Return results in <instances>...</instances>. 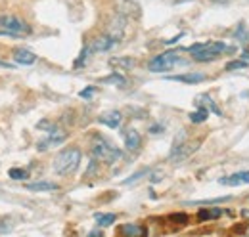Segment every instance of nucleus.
Listing matches in <instances>:
<instances>
[{
	"label": "nucleus",
	"mask_w": 249,
	"mask_h": 237,
	"mask_svg": "<svg viewBox=\"0 0 249 237\" xmlns=\"http://www.w3.org/2000/svg\"><path fill=\"white\" fill-rule=\"evenodd\" d=\"M81 163V151L77 148H67L63 149L62 153L56 155L54 159V170L60 176H69L79 169Z\"/></svg>",
	"instance_id": "f257e3e1"
},
{
	"label": "nucleus",
	"mask_w": 249,
	"mask_h": 237,
	"mask_svg": "<svg viewBox=\"0 0 249 237\" xmlns=\"http://www.w3.org/2000/svg\"><path fill=\"white\" fill-rule=\"evenodd\" d=\"M190 52L196 61H211V59H217L224 52H232V48L226 46L224 42H205V44L190 46Z\"/></svg>",
	"instance_id": "f03ea898"
},
{
	"label": "nucleus",
	"mask_w": 249,
	"mask_h": 237,
	"mask_svg": "<svg viewBox=\"0 0 249 237\" xmlns=\"http://www.w3.org/2000/svg\"><path fill=\"white\" fill-rule=\"evenodd\" d=\"M92 155L94 159H98V161H102L106 165H113L121 157V151L117 148H113L111 144H107L104 138L96 136L92 142Z\"/></svg>",
	"instance_id": "7ed1b4c3"
},
{
	"label": "nucleus",
	"mask_w": 249,
	"mask_h": 237,
	"mask_svg": "<svg viewBox=\"0 0 249 237\" xmlns=\"http://www.w3.org/2000/svg\"><path fill=\"white\" fill-rule=\"evenodd\" d=\"M0 29H2L0 34H14V36H21V34L31 33V27L23 19H19L16 16H10V14L0 16Z\"/></svg>",
	"instance_id": "20e7f679"
},
{
	"label": "nucleus",
	"mask_w": 249,
	"mask_h": 237,
	"mask_svg": "<svg viewBox=\"0 0 249 237\" xmlns=\"http://www.w3.org/2000/svg\"><path fill=\"white\" fill-rule=\"evenodd\" d=\"M178 63H184V59H180V56L177 52H165L161 56H156V58L150 61V71L154 73H163V71H171L175 65Z\"/></svg>",
	"instance_id": "39448f33"
},
{
	"label": "nucleus",
	"mask_w": 249,
	"mask_h": 237,
	"mask_svg": "<svg viewBox=\"0 0 249 237\" xmlns=\"http://www.w3.org/2000/svg\"><path fill=\"white\" fill-rule=\"evenodd\" d=\"M197 146H199V140H196V142H184V134H182V138L175 142V146H173V151H171L169 159H171V161H175V163H180V161L188 159V157L197 149Z\"/></svg>",
	"instance_id": "423d86ee"
},
{
	"label": "nucleus",
	"mask_w": 249,
	"mask_h": 237,
	"mask_svg": "<svg viewBox=\"0 0 249 237\" xmlns=\"http://www.w3.org/2000/svg\"><path fill=\"white\" fill-rule=\"evenodd\" d=\"M115 14L123 16L126 19H138L140 17V6L134 0H117L115 2Z\"/></svg>",
	"instance_id": "0eeeda50"
},
{
	"label": "nucleus",
	"mask_w": 249,
	"mask_h": 237,
	"mask_svg": "<svg viewBox=\"0 0 249 237\" xmlns=\"http://www.w3.org/2000/svg\"><path fill=\"white\" fill-rule=\"evenodd\" d=\"M126 23V17H123V16H115L111 21H109V25H107V34L115 40V42H119V40H123V36H124V25Z\"/></svg>",
	"instance_id": "6e6552de"
},
{
	"label": "nucleus",
	"mask_w": 249,
	"mask_h": 237,
	"mask_svg": "<svg viewBox=\"0 0 249 237\" xmlns=\"http://www.w3.org/2000/svg\"><path fill=\"white\" fill-rule=\"evenodd\" d=\"M65 138H67V134L63 130H50V136L46 140L38 142V151H46V149L54 148V146H60Z\"/></svg>",
	"instance_id": "1a4fd4ad"
},
{
	"label": "nucleus",
	"mask_w": 249,
	"mask_h": 237,
	"mask_svg": "<svg viewBox=\"0 0 249 237\" xmlns=\"http://www.w3.org/2000/svg\"><path fill=\"white\" fill-rule=\"evenodd\" d=\"M98 120H100L102 124L109 126V128H119L121 122H123V115H121L119 111H106V113L100 115Z\"/></svg>",
	"instance_id": "9d476101"
},
{
	"label": "nucleus",
	"mask_w": 249,
	"mask_h": 237,
	"mask_svg": "<svg viewBox=\"0 0 249 237\" xmlns=\"http://www.w3.org/2000/svg\"><path fill=\"white\" fill-rule=\"evenodd\" d=\"M115 44H117V42H115V40H113V38H111V36L106 33V34H102V36H98V38L94 40L92 48H90V50H92V52H106V50L113 48Z\"/></svg>",
	"instance_id": "9b49d317"
},
{
	"label": "nucleus",
	"mask_w": 249,
	"mask_h": 237,
	"mask_svg": "<svg viewBox=\"0 0 249 237\" xmlns=\"http://www.w3.org/2000/svg\"><path fill=\"white\" fill-rule=\"evenodd\" d=\"M124 146H126L128 151H136V149L142 146V138H140V134L134 128L124 130Z\"/></svg>",
	"instance_id": "f8f14e48"
},
{
	"label": "nucleus",
	"mask_w": 249,
	"mask_h": 237,
	"mask_svg": "<svg viewBox=\"0 0 249 237\" xmlns=\"http://www.w3.org/2000/svg\"><path fill=\"white\" fill-rule=\"evenodd\" d=\"M207 77L201 75V73H186V75H175V77H169V81H177V83H186V85H197V83H203Z\"/></svg>",
	"instance_id": "ddd939ff"
},
{
	"label": "nucleus",
	"mask_w": 249,
	"mask_h": 237,
	"mask_svg": "<svg viewBox=\"0 0 249 237\" xmlns=\"http://www.w3.org/2000/svg\"><path fill=\"white\" fill-rule=\"evenodd\" d=\"M218 182L222 186H244V184H249V172H236L232 176L220 178Z\"/></svg>",
	"instance_id": "4468645a"
},
{
	"label": "nucleus",
	"mask_w": 249,
	"mask_h": 237,
	"mask_svg": "<svg viewBox=\"0 0 249 237\" xmlns=\"http://www.w3.org/2000/svg\"><path fill=\"white\" fill-rule=\"evenodd\" d=\"M196 105L197 107H205L209 113H215V115H220V109H218L217 105L213 103V100L207 96V94H199L197 98H196Z\"/></svg>",
	"instance_id": "2eb2a0df"
},
{
	"label": "nucleus",
	"mask_w": 249,
	"mask_h": 237,
	"mask_svg": "<svg viewBox=\"0 0 249 237\" xmlns=\"http://www.w3.org/2000/svg\"><path fill=\"white\" fill-rule=\"evenodd\" d=\"M14 59L18 61V63H21V65H33L35 61H36V56L33 54V52H29V50H16L14 52Z\"/></svg>",
	"instance_id": "dca6fc26"
},
{
	"label": "nucleus",
	"mask_w": 249,
	"mask_h": 237,
	"mask_svg": "<svg viewBox=\"0 0 249 237\" xmlns=\"http://www.w3.org/2000/svg\"><path fill=\"white\" fill-rule=\"evenodd\" d=\"M224 214V208H201L197 218L199 220H217Z\"/></svg>",
	"instance_id": "f3484780"
},
{
	"label": "nucleus",
	"mask_w": 249,
	"mask_h": 237,
	"mask_svg": "<svg viewBox=\"0 0 249 237\" xmlns=\"http://www.w3.org/2000/svg\"><path fill=\"white\" fill-rule=\"evenodd\" d=\"M29 191H54L58 189V184L54 182H35V184H27Z\"/></svg>",
	"instance_id": "a211bd4d"
},
{
	"label": "nucleus",
	"mask_w": 249,
	"mask_h": 237,
	"mask_svg": "<svg viewBox=\"0 0 249 237\" xmlns=\"http://www.w3.org/2000/svg\"><path fill=\"white\" fill-rule=\"evenodd\" d=\"M121 234L128 237H140V236H146V230L140 228V226H136V224H124L123 228H121Z\"/></svg>",
	"instance_id": "6ab92c4d"
},
{
	"label": "nucleus",
	"mask_w": 249,
	"mask_h": 237,
	"mask_svg": "<svg viewBox=\"0 0 249 237\" xmlns=\"http://www.w3.org/2000/svg\"><path fill=\"white\" fill-rule=\"evenodd\" d=\"M134 59L132 58H111L109 59V65L111 67H123V69H130V67H134Z\"/></svg>",
	"instance_id": "aec40b11"
},
{
	"label": "nucleus",
	"mask_w": 249,
	"mask_h": 237,
	"mask_svg": "<svg viewBox=\"0 0 249 237\" xmlns=\"http://www.w3.org/2000/svg\"><path fill=\"white\" fill-rule=\"evenodd\" d=\"M96 222H98V226L107 228L115 222V214H96Z\"/></svg>",
	"instance_id": "412c9836"
},
{
	"label": "nucleus",
	"mask_w": 249,
	"mask_h": 237,
	"mask_svg": "<svg viewBox=\"0 0 249 237\" xmlns=\"http://www.w3.org/2000/svg\"><path fill=\"white\" fill-rule=\"evenodd\" d=\"M207 117H209V111H207L205 107H199L197 111H194V113L190 115V120H192V122H203Z\"/></svg>",
	"instance_id": "4be33fe9"
},
{
	"label": "nucleus",
	"mask_w": 249,
	"mask_h": 237,
	"mask_svg": "<svg viewBox=\"0 0 249 237\" xmlns=\"http://www.w3.org/2000/svg\"><path fill=\"white\" fill-rule=\"evenodd\" d=\"M10 178L12 180H25V178L29 176V172L27 170H23V169H10Z\"/></svg>",
	"instance_id": "5701e85b"
},
{
	"label": "nucleus",
	"mask_w": 249,
	"mask_h": 237,
	"mask_svg": "<svg viewBox=\"0 0 249 237\" xmlns=\"http://www.w3.org/2000/svg\"><path fill=\"white\" fill-rule=\"evenodd\" d=\"M104 83H111V85H119L121 88H123L124 85H126V81H124V77H121V75H117V73H113L111 77H107V79H104Z\"/></svg>",
	"instance_id": "b1692460"
},
{
	"label": "nucleus",
	"mask_w": 249,
	"mask_h": 237,
	"mask_svg": "<svg viewBox=\"0 0 249 237\" xmlns=\"http://www.w3.org/2000/svg\"><path fill=\"white\" fill-rule=\"evenodd\" d=\"M236 38H242V42H249V33H246V25L244 23H240L238 25V29H236Z\"/></svg>",
	"instance_id": "393cba45"
},
{
	"label": "nucleus",
	"mask_w": 249,
	"mask_h": 237,
	"mask_svg": "<svg viewBox=\"0 0 249 237\" xmlns=\"http://www.w3.org/2000/svg\"><path fill=\"white\" fill-rule=\"evenodd\" d=\"M248 63L244 61V59H236V61H230L228 65H226V71H238V69H244Z\"/></svg>",
	"instance_id": "a878e982"
},
{
	"label": "nucleus",
	"mask_w": 249,
	"mask_h": 237,
	"mask_svg": "<svg viewBox=\"0 0 249 237\" xmlns=\"http://www.w3.org/2000/svg\"><path fill=\"white\" fill-rule=\"evenodd\" d=\"M146 174H148V170H140V172H136L134 176H130V178H128V180H124L123 184H124V186H128V184H134V182H138L140 178H142V176H146Z\"/></svg>",
	"instance_id": "bb28decb"
},
{
	"label": "nucleus",
	"mask_w": 249,
	"mask_h": 237,
	"mask_svg": "<svg viewBox=\"0 0 249 237\" xmlns=\"http://www.w3.org/2000/svg\"><path fill=\"white\" fill-rule=\"evenodd\" d=\"M92 92H94V88L83 90V92H81V98H90V96H92Z\"/></svg>",
	"instance_id": "cd10ccee"
},
{
	"label": "nucleus",
	"mask_w": 249,
	"mask_h": 237,
	"mask_svg": "<svg viewBox=\"0 0 249 237\" xmlns=\"http://www.w3.org/2000/svg\"><path fill=\"white\" fill-rule=\"evenodd\" d=\"M215 2H218V4H224V2H228V0H215Z\"/></svg>",
	"instance_id": "c85d7f7f"
}]
</instances>
